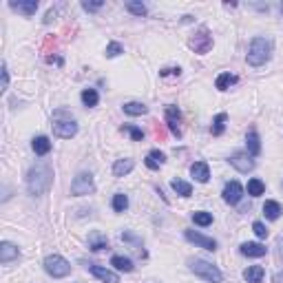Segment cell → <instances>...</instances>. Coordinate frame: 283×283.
Listing matches in <instances>:
<instances>
[{
	"label": "cell",
	"mask_w": 283,
	"mask_h": 283,
	"mask_svg": "<svg viewBox=\"0 0 283 283\" xmlns=\"http://www.w3.org/2000/svg\"><path fill=\"white\" fill-rule=\"evenodd\" d=\"M53 135L62 137V140H71V137L78 133V122L71 117V113H66L64 109H58L53 113Z\"/></svg>",
	"instance_id": "3"
},
{
	"label": "cell",
	"mask_w": 283,
	"mask_h": 283,
	"mask_svg": "<svg viewBox=\"0 0 283 283\" xmlns=\"http://www.w3.org/2000/svg\"><path fill=\"white\" fill-rule=\"evenodd\" d=\"M228 162L233 164L239 173H250L252 168H255V162H252V157L248 155V151H235L233 155L228 157Z\"/></svg>",
	"instance_id": "9"
},
{
	"label": "cell",
	"mask_w": 283,
	"mask_h": 283,
	"mask_svg": "<svg viewBox=\"0 0 283 283\" xmlns=\"http://www.w3.org/2000/svg\"><path fill=\"white\" fill-rule=\"evenodd\" d=\"M241 197H244V186H241L239 182H228L224 186V202L235 206L241 202Z\"/></svg>",
	"instance_id": "10"
},
{
	"label": "cell",
	"mask_w": 283,
	"mask_h": 283,
	"mask_svg": "<svg viewBox=\"0 0 283 283\" xmlns=\"http://www.w3.org/2000/svg\"><path fill=\"white\" fill-rule=\"evenodd\" d=\"M264 275H266V270L261 266H250L244 270V279L248 283H261L264 281Z\"/></svg>",
	"instance_id": "22"
},
{
	"label": "cell",
	"mask_w": 283,
	"mask_h": 283,
	"mask_svg": "<svg viewBox=\"0 0 283 283\" xmlns=\"http://www.w3.org/2000/svg\"><path fill=\"white\" fill-rule=\"evenodd\" d=\"M18 257H20L18 246L9 244V241H2V244H0V264H2V266H7V264H11V261H16Z\"/></svg>",
	"instance_id": "15"
},
{
	"label": "cell",
	"mask_w": 283,
	"mask_h": 283,
	"mask_svg": "<svg viewBox=\"0 0 283 283\" xmlns=\"http://www.w3.org/2000/svg\"><path fill=\"white\" fill-rule=\"evenodd\" d=\"M122 109H124L126 115H146L148 113V106L142 104V102H126Z\"/></svg>",
	"instance_id": "26"
},
{
	"label": "cell",
	"mask_w": 283,
	"mask_h": 283,
	"mask_svg": "<svg viewBox=\"0 0 283 283\" xmlns=\"http://www.w3.org/2000/svg\"><path fill=\"white\" fill-rule=\"evenodd\" d=\"M233 84H237V75L228 73V71H226V73H219L217 80H215V86H217L219 91H228Z\"/></svg>",
	"instance_id": "25"
},
{
	"label": "cell",
	"mask_w": 283,
	"mask_h": 283,
	"mask_svg": "<svg viewBox=\"0 0 283 283\" xmlns=\"http://www.w3.org/2000/svg\"><path fill=\"white\" fill-rule=\"evenodd\" d=\"M281 13H283V4H281Z\"/></svg>",
	"instance_id": "43"
},
{
	"label": "cell",
	"mask_w": 283,
	"mask_h": 283,
	"mask_svg": "<svg viewBox=\"0 0 283 283\" xmlns=\"http://www.w3.org/2000/svg\"><path fill=\"white\" fill-rule=\"evenodd\" d=\"M184 237H186V241L197 246V248H204V250H210V252L217 250V241H215L213 237H206L202 233H197V230H184Z\"/></svg>",
	"instance_id": "8"
},
{
	"label": "cell",
	"mask_w": 283,
	"mask_h": 283,
	"mask_svg": "<svg viewBox=\"0 0 283 283\" xmlns=\"http://www.w3.org/2000/svg\"><path fill=\"white\" fill-rule=\"evenodd\" d=\"M252 230H255V235L259 237V239H266V237L270 235V230H268L266 224H261V221H255V224H252Z\"/></svg>",
	"instance_id": "37"
},
{
	"label": "cell",
	"mask_w": 283,
	"mask_h": 283,
	"mask_svg": "<svg viewBox=\"0 0 283 283\" xmlns=\"http://www.w3.org/2000/svg\"><path fill=\"white\" fill-rule=\"evenodd\" d=\"M51 184H53V168H51L49 164L40 162V164H35V166L29 168V173H27L29 195L40 197V195H44L51 188Z\"/></svg>",
	"instance_id": "1"
},
{
	"label": "cell",
	"mask_w": 283,
	"mask_h": 283,
	"mask_svg": "<svg viewBox=\"0 0 283 283\" xmlns=\"http://www.w3.org/2000/svg\"><path fill=\"white\" fill-rule=\"evenodd\" d=\"M102 7H104V2H102V0H93V2H89V0H84V2H82V9H84V11H89V13L100 11Z\"/></svg>",
	"instance_id": "36"
},
{
	"label": "cell",
	"mask_w": 283,
	"mask_h": 283,
	"mask_svg": "<svg viewBox=\"0 0 283 283\" xmlns=\"http://www.w3.org/2000/svg\"><path fill=\"white\" fill-rule=\"evenodd\" d=\"M159 75H182V69H179V66H171V69H162L159 71Z\"/></svg>",
	"instance_id": "40"
},
{
	"label": "cell",
	"mask_w": 283,
	"mask_h": 283,
	"mask_svg": "<svg viewBox=\"0 0 283 283\" xmlns=\"http://www.w3.org/2000/svg\"><path fill=\"white\" fill-rule=\"evenodd\" d=\"M193 221L197 226H210L213 224V213H206V210H197V213H193Z\"/></svg>",
	"instance_id": "33"
},
{
	"label": "cell",
	"mask_w": 283,
	"mask_h": 283,
	"mask_svg": "<svg viewBox=\"0 0 283 283\" xmlns=\"http://www.w3.org/2000/svg\"><path fill=\"white\" fill-rule=\"evenodd\" d=\"M122 133H128L133 142H142L144 140V131H142V128H137V126L124 124V126H122Z\"/></svg>",
	"instance_id": "34"
},
{
	"label": "cell",
	"mask_w": 283,
	"mask_h": 283,
	"mask_svg": "<svg viewBox=\"0 0 283 283\" xmlns=\"http://www.w3.org/2000/svg\"><path fill=\"white\" fill-rule=\"evenodd\" d=\"M111 266L115 268V270H120V272H133V270H135L133 261L128 259V257H122V255L111 257Z\"/></svg>",
	"instance_id": "23"
},
{
	"label": "cell",
	"mask_w": 283,
	"mask_h": 283,
	"mask_svg": "<svg viewBox=\"0 0 283 283\" xmlns=\"http://www.w3.org/2000/svg\"><path fill=\"white\" fill-rule=\"evenodd\" d=\"M82 104L89 106V109H93V106H97V102H100V93H97L95 89H84L82 91Z\"/></svg>",
	"instance_id": "27"
},
{
	"label": "cell",
	"mask_w": 283,
	"mask_h": 283,
	"mask_svg": "<svg viewBox=\"0 0 283 283\" xmlns=\"http://www.w3.org/2000/svg\"><path fill=\"white\" fill-rule=\"evenodd\" d=\"M9 7L13 9V11H18V13H22L24 18H31L35 11H38V0H11L9 2Z\"/></svg>",
	"instance_id": "13"
},
{
	"label": "cell",
	"mask_w": 283,
	"mask_h": 283,
	"mask_svg": "<svg viewBox=\"0 0 283 283\" xmlns=\"http://www.w3.org/2000/svg\"><path fill=\"white\" fill-rule=\"evenodd\" d=\"M31 148H33V153L35 155H47V153L51 151V140L47 135H38V137H33V142H31Z\"/></svg>",
	"instance_id": "20"
},
{
	"label": "cell",
	"mask_w": 283,
	"mask_h": 283,
	"mask_svg": "<svg viewBox=\"0 0 283 283\" xmlns=\"http://www.w3.org/2000/svg\"><path fill=\"white\" fill-rule=\"evenodd\" d=\"M111 206H113V210H115V213H124V210L128 208V197H126L124 193H115V195H113Z\"/></svg>",
	"instance_id": "30"
},
{
	"label": "cell",
	"mask_w": 283,
	"mask_h": 283,
	"mask_svg": "<svg viewBox=\"0 0 283 283\" xmlns=\"http://www.w3.org/2000/svg\"><path fill=\"white\" fill-rule=\"evenodd\" d=\"M0 75H2V84H0V91H7L9 89V69H7V62H2V69H0Z\"/></svg>",
	"instance_id": "38"
},
{
	"label": "cell",
	"mask_w": 283,
	"mask_h": 283,
	"mask_svg": "<svg viewBox=\"0 0 283 283\" xmlns=\"http://www.w3.org/2000/svg\"><path fill=\"white\" fill-rule=\"evenodd\" d=\"M44 272L53 279H64V277L71 275V264L60 255H49L44 259Z\"/></svg>",
	"instance_id": "5"
},
{
	"label": "cell",
	"mask_w": 283,
	"mask_h": 283,
	"mask_svg": "<svg viewBox=\"0 0 283 283\" xmlns=\"http://www.w3.org/2000/svg\"><path fill=\"white\" fill-rule=\"evenodd\" d=\"M270 58H272V40L266 38V35H255V38L250 40L248 53H246L248 64L250 66H264Z\"/></svg>",
	"instance_id": "2"
},
{
	"label": "cell",
	"mask_w": 283,
	"mask_h": 283,
	"mask_svg": "<svg viewBox=\"0 0 283 283\" xmlns=\"http://www.w3.org/2000/svg\"><path fill=\"white\" fill-rule=\"evenodd\" d=\"M93 190H95V184H93V175L91 173H80L78 177L71 182V195H75V197L91 195Z\"/></svg>",
	"instance_id": "7"
},
{
	"label": "cell",
	"mask_w": 283,
	"mask_h": 283,
	"mask_svg": "<svg viewBox=\"0 0 283 283\" xmlns=\"http://www.w3.org/2000/svg\"><path fill=\"white\" fill-rule=\"evenodd\" d=\"M246 146H248V155L250 157H257L261 153V142H259V133L252 128L248 131V135H246Z\"/></svg>",
	"instance_id": "18"
},
{
	"label": "cell",
	"mask_w": 283,
	"mask_h": 283,
	"mask_svg": "<svg viewBox=\"0 0 283 283\" xmlns=\"http://www.w3.org/2000/svg\"><path fill=\"white\" fill-rule=\"evenodd\" d=\"M226 120H228V115H226V113H217V115H215L213 128H210V131H213V135H221V133L226 131Z\"/></svg>",
	"instance_id": "32"
},
{
	"label": "cell",
	"mask_w": 283,
	"mask_h": 283,
	"mask_svg": "<svg viewBox=\"0 0 283 283\" xmlns=\"http://www.w3.org/2000/svg\"><path fill=\"white\" fill-rule=\"evenodd\" d=\"M120 53H124V47H122L120 42H109L106 44V51H104L106 58H117Z\"/></svg>",
	"instance_id": "35"
},
{
	"label": "cell",
	"mask_w": 283,
	"mask_h": 283,
	"mask_svg": "<svg viewBox=\"0 0 283 283\" xmlns=\"http://www.w3.org/2000/svg\"><path fill=\"white\" fill-rule=\"evenodd\" d=\"M188 47L193 49L195 53H199V55L208 53V51L213 49V35H210V31L206 27H202L197 33L193 35V38L188 40Z\"/></svg>",
	"instance_id": "6"
},
{
	"label": "cell",
	"mask_w": 283,
	"mask_h": 283,
	"mask_svg": "<svg viewBox=\"0 0 283 283\" xmlns=\"http://www.w3.org/2000/svg\"><path fill=\"white\" fill-rule=\"evenodd\" d=\"M164 162H166V155H164L162 151H157V148H153V151L146 155V159H144L146 168H151V171H157V168L162 166Z\"/></svg>",
	"instance_id": "19"
},
{
	"label": "cell",
	"mask_w": 283,
	"mask_h": 283,
	"mask_svg": "<svg viewBox=\"0 0 283 283\" xmlns=\"http://www.w3.org/2000/svg\"><path fill=\"white\" fill-rule=\"evenodd\" d=\"M171 188L179 195V197H190V195H193V186H190L188 182H182V179H173Z\"/></svg>",
	"instance_id": "28"
},
{
	"label": "cell",
	"mask_w": 283,
	"mask_h": 283,
	"mask_svg": "<svg viewBox=\"0 0 283 283\" xmlns=\"http://www.w3.org/2000/svg\"><path fill=\"white\" fill-rule=\"evenodd\" d=\"M264 193H266V184L261 182V179L252 177L248 182V195L250 197H259V195H264Z\"/></svg>",
	"instance_id": "31"
},
{
	"label": "cell",
	"mask_w": 283,
	"mask_h": 283,
	"mask_svg": "<svg viewBox=\"0 0 283 283\" xmlns=\"http://www.w3.org/2000/svg\"><path fill=\"white\" fill-rule=\"evenodd\" d=\"M124 7H126V11H128V13H133V16H137V18H144V16L148 13V11H146V4L135 2V0H128Z\"/></svg>",
	"instance_id": "29"
},
{
	"label": "cell",
	"mask_w": 283,
	"mask_h": 283,
	"mask_svg": "<svg viewBox=\"0 0 283 283\" xmlns=\"http://www.w3.org/2000/svg\"><path fill=\"white\" fill-rule=\"evenodd\" d=\"M166 124L168 128H171L173 135H182V128H179V124H182V113H179V109L175 104H168L166 106Z\"/></svg>",
	"instance_id": "12"
},
{
	"label": "cell",
	"mask_w": 283,
	"mask_h": 283,
	"mask_svg": "<svg viewBox=\"0 0 283 283\" xmlns=\"http://www.w3.org/2000/svg\"><path fill=\"white\" fill-rule=\"evenodd\" d=\"M190 175L195 177V182L206 184V182L210 179V168H208V164H206V162H195L193 166H190Z\"/></svg>",
	"instance_id": "16"
},
{
	"label": "cell",
	"mask_w": 283,
	"mask_h": 283,
	"mask_svg": "<svg viewBox=\"0 0 283 283\" xmlns=\"http://www.w3.org/2000/svg\"><path fill=\"white\" fill-rule=\"evenodd\" d=\"M135 168V162H133L131 157H124V159H117L115 164H113V175L115 177H126L128 173Z\"/></svg>",
	"instance_id": "17"
},
{
	"label": "cell",
	"mask_w": 283,
	"mask_h": 283,
	"mask_svg": "<svg viewBox=\"0 0 283 283\" xmlns=\"http://www.w3.org/2000/svg\"><path fill=\"white\" fill-rule=\"evenodd\" d=\"M86 268H89L91 275H93L95 279H100L102 283H120V277H117L113 270H109V268H104V266H95V264H89Z\"/></svg>",
	"instance_id": "11"
},
{
	"label": "cell",
	"mask_w": 283,
	"mask_h": 283,
	"mask_svg": "<svg viewBox=\"0 0 283 283\" xmlns=\"http://www.w3.org/2000/svg\"><path fill=\"white\" fill-rule=\"evenodd\" d=\"M239 252L244 257H255V259H259V257H264L268 248L264 244H259V241H246V244L239 246Z\"/></svg>",
	"instance_id": "14"
},
{
	"label": "cell",
	"mask_w": 283,
	"mask_h": 283,
	"mask_svg": "<svg viewBox=\"0 0 283 283\" xmlns=\"http://www.w3.org/2000/svg\"><path fill=\"white\" fill-rule=\"evenodd\" d=\"M104 248H109V239H106L102 233H91L89 235V250L100 252V250H104Z\"/></svg>",
	"instance_id": "21"
},
{
	"label": "cell",
	"mask_w": 283,
	"mask_h": 283,
	"mask_svg": "<svg viewBox=\"0 0 283 283\" xmlns=\"http://www.w3.org/2000/svg\"><path fill=\"white\" fill-rule=\"evenodd\" d=\"M122 241H128V244H135L137 248H140V246H142V241L137 239L135 235H131V233H122Z\"/></svg>",
	"instance_id": "39"
},
{
	"label": "cell",
	"mask_w": 283,
	"mask_h": 283,
	"mask_svg": "<svg viewBox=\"0 0 283 283\" xmlns=\"http://www.w3.org/2000/svg\"><path fill=\"white\" fill-rule=\"evenodd\" d=\"M188 268L199 277V279H204L208 283H221V281H224V275H221L219 268L213 266V264H208V261H204V259H190Z\"/></svg>",
	"instance_id": "4"
},
{
	"label": "cell",
	"mask_w": 283,
	"mask_h": 283,
	"mask_svg": "<svg viewBox=\"0 0 283 283\" xmlns=\"http://www.w3.org/2000/svg\"><path fill=\"white\" fill-rule=\"evenodd\" d=\"M275 283H283V275H275Z\"/></svg>",
	"instance_id": "42"
},
{
	"label": "cell",
	"mask_w": 283,
	"mask_h": 283,
	"mask_svg": "<svg viewBox=\"0 0 283 283\" xmlns=\"http://www.w3.org/2000/svg\"><path fill=\"white\" fill-rule=\"evenodd\" d=\"M55 13H58V11H55V9H51V11L47 13V18H44V22H47V24H49V22H51V20H55Z\"/></svg>",
	"instance_id": "41"
},
{
	"label": "cell",
	"mask_w": 283,
	"mask_h": 283,
	"mask_svg": "<svg viewBox=\"0 0 283 283\" xmlns=\"http://www.w3.org/2000/svg\"><path fill=\"white\" fill-rule=\"evenodd\" d=\"M281 213H283V208H281L279 202H272V199H270V202L264 204V215H266V219L275 221V219L281 217Z\"/></svg>",
	"instance_id": "24"
}]
</instances>
